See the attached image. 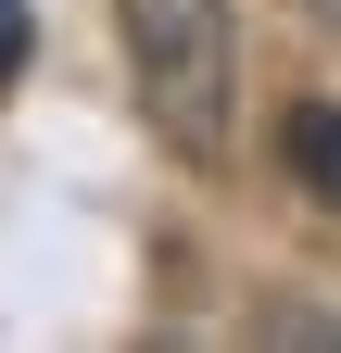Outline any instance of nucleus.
<instances>
[{
	"label": "nucleus",
	"instance_id": "f03ea898",
	"mask_svg": "<svg viewBox=\"0 0 341 353\" xmlns=\"http://www.w3.org/2000/svg\"><path fill=\"white\" fill-rule=\"evenodd\" d=\"M291 176L341 214V101H304V114H291Z\"/></svg>",
	"mask_w": 341,
	"mask_h": 353
},
{
	"label": "nucleus",
	"instance_id": "7ed1b4c3",
	"mask_svg": "<svg viewBox=\"0 0 341 353\" xmlns=\"http://www.w3.org/2000/svg\"><path fill=\"white\" fill-rule=\"evenodd\" d=\"M26 38H38V26H26V0H0V88L26 76Z\"/></svg>",
	"mask_w": 341,
	"mask_h": 353
},
{
	"label": "nucleus",
	"instance_id": "20e7f679",
	"mask_svg": "<svg viewBox=\"0 0 341 353\" xmlns=\"http://www.w3.org/2000/svg\"><path fill=\"white\" fill-rule=\"evenodd\" d=\"M304 13H316V26H329V38H341V0H304Z\"/></svg>",
	"mask_w": 341,
	"mask_h": 353
},
{
	"label": "nucleus",
	"instance_id": "f257e3e1",
	"mask_svg": "<svg viewBox=\"0 0 341 353\" xmlns=\"http://www.w3.org/2000/svg\"><path fill=\"white\" fill-rule=\"evenodd\" d=\"M114 13H126V63H139L152 126L190 164H215L228 152V101H240V26H228V0H114Z\"/></svg>",
	"mask_w": 341,
	"mask_h": 353
}]
</instances>
